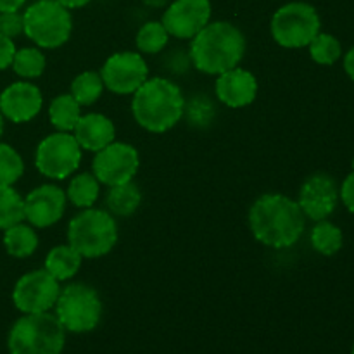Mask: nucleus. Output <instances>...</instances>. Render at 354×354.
<instances>
[{
    "label": "nucleus",
    "instance_id": "f257e3e1",
    "mask_svg": "<svg viewBox=\"0 0 354 354\" xmlns=\"http://www.w3.org/2000/svg\"><path fill=\"white\" fill-rule=\"evenodd\" d=\"M306 216L297 201L282 194L258 197L249 211V227L256 241L272 249L292 248L301 239Z\"/></svg>",
    "mask_w": 354,
    "mask_h": 354
},
{
    "label": "nucleus",
    "instance_id": "f03ea898",
    "mask_svg": "<svg viewBox=\"0 0 354 354\" xmlns=\"http://www.w3.org/2000/svg\"><path fill=\"white\" fill-rule=\"evenodd\" d=\"M245 54V38L228 21L207 23L190 40L189 57L194 68L206 75H221L237 68Z\"/></svg>",
    "mask_w": 354,
    "mask_h": 354
},
{
    "label": "nucleus",
    "instance_id": "7ed1b4c3",
    "mask_svg": "<svg viewBox=\"0 0 354 354\" xmlns=\"http://www.w3.org/2000/svg\"><path fill=\"white\" fill-rule=\"evenodd\" d=\"M131 114L144 130L165 133L185 114V99L176 83L166 78H147L133 93Z\"/></svg>",
    "mask_w": 354,
    "mask_h": 354
},
{
    "label": "nucleus",
    "instance_id": "20e7f679",
    "mask_svg": "<svg viewBox=\"0 0 354 354\" xmlns=\"http://www.w3.org/2000/svg\"><path fill=\"white\" fill-rule=\"evenodd\" d=\"M66 330L50 311L21 317L9 332L10 354H61Z\"/></svg>",
    "mask_w": 354,
    "mask_h": 354
},
{
    "label": "nucleus",
    "instance_id": "39448f33",
    "mask_svg": "<svg viewBox=\"0 0 354 354\" xmlns=\"http://www.w3.org/2000/svg\"><path fill=\"white\" fill-rule=\"evenodd\" d=\"M118 242V223L109 211L88 207L68 225V244L82 258L97 259L113 251Z\"/></svg>",
    "mask_w": 354,
    "mask_h": 354
},
{
    "label": "nucleus",
    "instance_id": "423d86ee",
    "mask_svg": "<svg viewBox=\"0 0 354 354\" xmlns=\"http://www.w3.org/2000/svg\"><path fill=\"white\" fill-rule=\"evenodd\" d=\"M24 35L38 48H59L69 40L73 17L69 9L55 0H38L23 14Z\"/></svg>",
    "mask_w": 354,
    "mask_h": 354
},
{
    "label": "nucleus",
    "instance_id": "0eeeda50",
    "mask_svg": "<svg viewBox=\"0 0 354 354\" xmlns=\"http://www.w3.org/2000/svg\"><path fill=\"white\" fill-rule=\"evenodd\" d=\"M54 308L55 317L64 330L75 334L93 330L102 317V301L99 292L82 282L61 289Z\"/></svg>",
    "mask_w": 354,
    "mask_h": 354
},
{
    "label": "nucleus",
    "instance_id": "6e6552de",
    "mask_svg": "<svg viewBox=\"0 0 354 354\" xmlns=\"http://www.w3.org/2000/svg\"><path fill=\"white\" fill-rule=\"evenodd\" d=\"M322 21L317 9L306 2H290L280 7L272 17V37L286 48L308 47L320 33Z\"/></svg>",
    "mask_w": 354,
    "mask_h": 354
},
{
    "label": "nucleus",
    "instance_id": "1a4fd4ad",
    "mask_svg": "<svg viewBox=\"0 0 354 354\" xmlns=\"http://www.w3.org/2000/svg\"><path fill=\"white\" fill-rule=\"evenodd\" d=\"M82 162V147L73 133L55 131L38 144L35 152V166L50 180H66L75 175Z\"/></svg>",
    "mask_w": 354,
    "mask_h": 354
},
{
    "label": "nucleus",
    "instance_id": "9d476101",
    "mask_svg": "<svg viewBox=\"0 0 354 354\" xmlns=\"http://www.w3.org/2000/svg\"><path fill=\"white\" fill-rule=\"evenodd\" d=\"M61 286L45 268L31 270L16 282L12 290V303L21 313H45L57 303Z\"/></svg>",
    "mask_w": 354,
    "mask_h": 354
},
{
    "label": "nucleus",
    "instance_id": "9b49d317",
    "mask_svg": "<svg viewBox=\"0 0 354 354\" xmlns=\"http://www.w3.org/2000/svg\"><path fill=\"white\" fill-rule=\"evenodd\" d=\"M140 168V156L131 144L111 142L107 147L95 152L92 173L102 185L116 187L131 182Z\"/></svg>",
    "mask_w": 354,
    "mask_h": 354
},
{
    "label": "nucleus",
    "instance_id": "f8f14e48",
    "mask_svg": "<svg viewBox=\"0 0 354 354\" xmlns=\"http://www.w3.org/2000/svg\"><path fill=\"white\" fill-rule=\"evenodd\" d=\"M100 76L109 92L116 95H133L147 82L149 66L138 52H116L104 62Z\"/></svg>",
    "mask_w": 354,
    "mask_h": 354
},
{
    "label": "nucleus",
    "instance_id": "ddd939ff",
    "mask_svg": "<svg viewBox=\"0 0 354 354\" xmlns=\"http://www.w3.org/2000/svg\"><path fill=\"white\" fill-rule=\"evenodd\" d=\"M211 19L209 0H175L162 14L165 28L169 37L178 40H192Z\"/></svg>",
    "mask_w": 354,
    "mask_h": 354
},
{
    "label": "nucleus",
    "instance_id": "4468645a",
    "mask_svg": "<svg viewBox=\"0 0 354 354\" xmlns=\"http://www.w3.org/2000/svg\"><path fill=\"white\" fill-rule=\"evenodd\" d=\"M68 197L61 187L44 183L31 190L24 199V220L35 228H48L61 221Z\"/></svg>",
    "mask_w": 354,
    "mask_h": 354
},
{
    "label": "nucleus",
    "instance_id": "2eb2a0df",
    "mask_svg": "<svg viewBox=\"0 0 354 354\" xmlns=\"http://www.w3.org/2000/svg\"><path fill=\"white\" fill-rule=\"evenodd\" d=\"M337 201L339 189L334 178L325 173H317L301 185L297 204L304 216L313 221H322L334 213Z\"/></svg>",
    "mask_w": 354,
    "mask_h": 354
},
{
    "label": "nucleus",
    "instance_id": "dca6fc26",
    "mask_svg": "<svg viewBox=\"0 0 354 354\" xmlns=\"http://www.w3.org/2000/svg\"><path fill=\"white\" fill-rule=\"evenodd\" d=\"M44 106L40 88L30 82L10 83L0 93V113L12 123H28L38 116Z\"/></svg>",
    "mask_w": 354,
    "mask_h": 354
},
{
    "label": "nucleus",
    "instance_id": "f3484780",
    "mask_svg": "<svg viewBox=\"0 0 354 354\" xmlns=\"http://www.w3.org/2000/svg\"><path fill=\"white\" fill-rule=\"evenodd\" d=\"M214 92L221 104L232 109H241L254 102L258 95V80L244 68H232L218 75Z\"/></svg>",
    "mask_w": 354,
    "mask_h": 354
},
{
    "label": "nucleus",
    "instance_id": "a211bd4d",
    "mask_svg": "<svg viewBox=\"0 0 354 354\" xmlns=\"http://www.w3.org/2000/svg\"><path fill=\"white\" fill-rule=\"evenodd\" d=\"M73 137L76 138L82 151L99 152L100 149L107 147L116 137L114 123L107 116L100 113L82 114L73 130Z\"/></svg>",
    "mask_w": 354,
    "mask_h": 354
},
{
    "label": "nucleus",
    "instance_id": "6ab92c4d",
    "mask_svg": "<svg viewBox=\"0 0 354 354\" xmlns=\"http://www.w3.org/2000/svg\"><path fill=\"white\" fill-rule=\"evenodd\" d=\"M82 254L69 244H59L48 251L44 268L59 282L71 280L82 268Z\"/></svg>",
    "mask_w": 354,
    "mask_h": 354
},
{
    "label": "nucleus",
    "instance_id": "aec40b11",
    "mask_svg": "<svg viewBox=\"0 0 354 354\" xmlns=\"http://www.w3.org/2000/svg\"><path fill=\"white\" fill-rule=\"evenodd\" d=\"M38 244H40V239L35 232V227L23 223V221L3 230V248H6L7 254L12 258H30L37 251Z\"/></svg>",
    "mask_w": 354,
    "mask_h": 354
},
{
    "label": "nucleus",
    "instance_id": "412c9836",
    "mask_svg": "<svg viewBox=\"0 0 354 354\" xmlns=\"http://www.w3.org/2000/svg\"><path fill=\"white\" fill-rule=\"evenodd\" d=\"M107 209L113 216L128 218L140 207L142 192L137 183L131 182L121 183V185L109 187V192L106 197Z\"/></svg>",
    "mask_w": 354,
    "mask_h": 354
},
{
    "label": "nucleus",
    "instance_id": "4be33fe9",
    "mask_svg": "<svg viewBox=\"0 0 354 354\" xmlns=\"http://www.w3.org/2000/svg\"><path fill=\"white\" fill-rule=\"evenodd\" d=\"M80 116H82V106L76 102L71 93H61L54 97L48 106V120L57 131L73 133Z\"/></svg>",
    "mask_w": 354,
    "mask_h": 354
},
{
    "label": "nucleus",
    "instance_id": "5701e85b",
    "mask_svg": "<svg viewBox=\"0 0 354 354\" xmlns=\"http://www.w3.org/2000/svg\"><path fill=\"white\" fill-rule=\"evenodd\" d=\"M100 182L95 178L93 173H78L69 182L66 197L73 206L80 209H88L93 207L95 201L99 199Z\"/></svg>",
    "mask_w": 354,
    "mask_h": 354
},
{
    "label": "nucleus",
    "instance_id": "b1692460",
    "mask_svg": "<svg viewBox=\"0 0 354 354\" xmlns=\"http://www.w3.org/2000/svg\"><path fill=\"white\" fill-rule=\"evenodd\" d=\"M310 239L315 251L324 256H334L335 252L341 251L342 242H344L341 228L327 220L317 221V225L311 230Z\"/></svg>",
    "mask_w": 354,
    "mask_h": 354
},
{
    "label": "nucleus",
    "instance_id": "393cba45",
    "mask_svg": "<svg viewBox=\"0 0 354 354\" xmlns=\"http://www.w3.org/2000/svg\"><path fill=\"white\" fill-rule=\"evenodd\" d=\"M104 82L100 73L83 71L71 82V95L80 106H92L100 99L104 92Z\"/></svg>",
    "mask_w": 354,
    "mask_h": 354
},
{
    "label": "nucleus",
    "instance_id": "a878e982",
    "mask_svg": "<svg viewBox=\"0 0 354 354\" xmlns=\"http://www.w3.org/2000/svg\"><path fill=\"white\" fill-rule=\"evenodd\" d=\"M47 59L38 47H23L16 50L10 68L23 80H33L44 75Z\"/></svg>",
    "mask_w": 354,
    "mask_h": 354
},
{
    "label": "nucleus",
    "instance_id": "bb28decb",
    "mask_svg": "<svg viewBox=\"0 0 354 354\" xmlns=\"http://www.w3.org/2000/svg\"><path fill=\"white\" fill-rule=\"evenodd\" d=\"M24 221V199L12 185L0 183V230Z\"/></svg>",
    "mask_w": 354,
    "mask_h": 354
},
{
    "label": "nucleus",
    "instance_id": "cd10ccee",
    "mask_svg": "<svg viewBox=\"0 0 354 354\" xmlns=\"http://www.w3.org/2000/svg\"><path fill=\"white\" fill-rule=\"evenodd\" d=\"M169 33L165 28V24L161 21H149L144 26L138 30L137 38V48L142 54L156 55L162 50V48L168 45Z\"/></svg>",
    "mask_w": 354,
    "mask_h": 354
},
{
    "label": "nucleus",
    "instance_id": "c85d7f7f",
    "mask_svg": "<svg viewBox=\"0 0 354 354\" xmlns=\"http://www.w3.org/2000/svg\"><path fill=\"white\" fill-rule=\"evenodd\" d=\"M308 47H310L311 59L320 66L335 64L342 55L341 41L330 33H322L320 31Z\"/></svg>",
    "mask_w": 354,
    "mask_h": 354
},
{
    "label": "nucleus",
    "instance_id": "c756f323",
    "mask_svg": "<svg viewBox=\"0 0 354 354\" xmlns=\"http://www.w3.org/2000/svg\"><path fill=\"white\" fill-rule=\"evenodd\" d=\"M24 162L19 152L9 144L0 142V183L14 185L23 176Z\"/></svg>",
    "mask_w": 354,
    "mask_h": 354
},
{
    "label": "nucleus",
    "instance_id": "7c9ffc66",
    "mask_svg": "<svg viewBox=\"0 0 354 354\" xmlns=\"http://www.w3.org/2000/svg\"><path fill=\"white\" fill-rule=\"evenodd\" d=\"M21 33H24L23 14L0 12V35L7 38H16Z\"/></svg>",
    "mask_w": 354,
    "mask_h": 354
},
{
    "label": "nucleus",
    "instance_id": "2f4dec72",
    "mask_svg": "<svg viewBox=\"0 0 354 354\" xmlns=\"http://www.w3.org/2000/svg\"><path fill=\"white\" fill-rule=\"evenodd\" d=\"M185 111L187 114H189V120L196 116V114H199V116L194 120V123L197 124L207 123V121H211V118H213V106H211L206 99H194L192 102L189 104V109L185 107Z\"/></svg>",
    "mask_w": 354,
    "mask_h": 354
},
{
    "label": "nucleus",
    "instance_id": "473e14b6",
    "mask_svg": "<svg viewBox=\"0 0 354 354\" xmlns=\"http://www.w3.org/2000/svg\"><path fill=\"white\" fill-rule=\"evenodd\" d=\"M16 50L17 48L14 45L12 38H7L3 35H0V71L10 68Z\"/></svg>",
    "mask_w": 354,
    "mask_h": 354
},
{
    "label": "nucleus",
    "instance_id": "72a5a7b5",
    "mask_svg": "<svg viewBox=\"0 0 354 354\" xmlns=\"http://www.w3.org/2000/svg\"><path fill=\"white\" fill-rule=\"evenodd\" d=\"M339 196H341L342 204L348 207L349 213L354 214V169L348 176H346L344 182H342L341 190H339Z\"/></svg>",
    "mask_w": 354,
    "mask_h": 354
},
{
    "label": "nucleus",
    "instance_id": "f704fd0d",
    "mask_svg": "<svg viewBox=\"0 0 354 354\" xmlns=\"http://www.w3.org/2000/svg\"><path fill=\"white\" fill-rule=\"evenodd\" d=\"M26 0H0V12H19Z\"/></svg>",
    "mask_w": 354,
    "mask_h": 354
},
{
    "label": "nucleus",
    "instance_id": "c9c22d12",
    "mask_svg": "<svg viewBox=\"0 0 354 354\" xmlns=\"http://www.w3.org/2000/svg\"><path fill=\"white\" fill-rule=\"evenodd\" d=\"M344 71L354 82V47L349 48L344 55Z\"/></svg>",
    "mask_w": 354,
    "mask_h": 354
},
{
    "label": "nucleus",
    "instance_id": "e433bc0d",
    "mask_svg": "<svg viewBox=\"0 0 354 354\" xmlns=\"http://www.w3.org/2000/svg\"><path fill=\"white\" fill-rule=\"evenodd\" d=\"M55 2H59L66 9H80V7L86 6L90 0H55Z\"/></svg>",
    "mask_w": 354,
    "mask_h": 354
},
{
    "label": "nucleus",
    "instance_id": "4c0bfd02",
    "mask_svg": "<svg viewBox=\"0 0 354 354\" xmlns=\"http://www.w3.org/2000/svg\"><path fill=\"white\" fill-rule=\"evenodd\" d=\"M2 133H3V116L2 113H0V137H2Z\"/></svg>",
    "mask_w": 354,
    "mask_h": 354
},
{
    "label": "nucleus",
    "instance_id": "58836bf2",
    "mask_svg": "<svg viewBox=\"0 0 354 354\" xmlns=\"http://www.w3.org/2000/svg\"><path fill=\"white\" fill-rule=\"evenodd\" d=\"M351 354H354V346H353V351H351Z\"/></svg>",
    "mask_w": 354,
    "mask_h": 354
},
{
    "label": "nucleus",
    "instance_id": "ea45409f",
    "mask_svg": "<svg viewBox=\"0 0 354 354\" xmlns=\"http://www.w3.org/2000/svg\"><path fill=\"white\" fill-rule=\"evenodd\" d=\"M353 169H354V162H353Z\"/></svg>",
    "mask_w": 354,
    "mask_h": 354
}]
</instances>
